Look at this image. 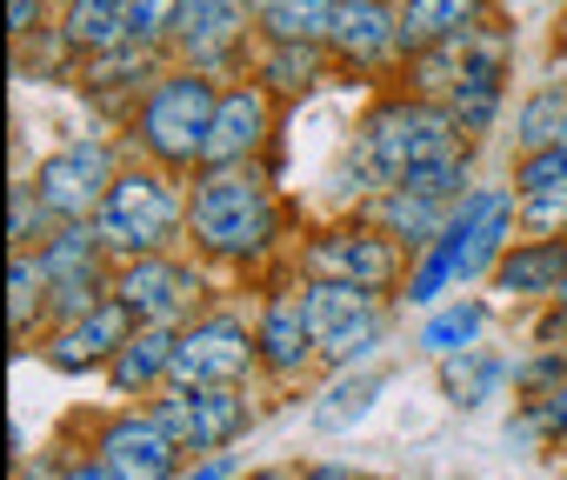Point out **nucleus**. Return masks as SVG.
Wrapping results in <instances>:
<instances>
[{"instance_id":"f3484780","label":"nucleus","mask_w":567,"mask_h":480,"mask_svg":"<svg viewBox=\"0 0 567 480\" xmlns=\"http://www.w3.org/2000/svg\"><path fill=\"white\" fill-rule=\"evenodd\" d=\"M254 347L274 374H295L308 354H315V327H308V307L301 301H267L260 327H254Z\"/></svg>"},{"instance_id":"6ab92c4d","label":"nucleus","mask_w":567,"mask_h":480,"mask_svg":"<svg viewBox=\"0 0 567 480\" xmlns=\"http://www.w3.org/2000/svg\"><path fill=\"white\" fill-rule=\"evenodd\" d=\"M501 294H554L567 281V240H527L501 261Z\"/></svg>"},{"instance_id":"f8f14e48","label":"nucleus","mask_w":567,"mask_h":480,"mask_svg":"<svg viewBox=\"0 0 567 480\" xmlns=\"http://www.w3.org/2000/svg\"><path fill=\"white\" fill-rule=\"evenodd\" d=\"M127 307L121 301H101L94 314H81L68 334H54V347H48V361L61 367V374H81V367H94V361H114L121 347H127Z\"/></svg>"},{"instance_id":"7ed1b4c3","label":"nucleus","mask_w":567,"mask_h":480,"mask_svg":"<svg viewBox=\"0 0 567 480\" xmlns=\"http://www.w3.org/2000/svg\"><path fill=\"white\" fill-rule=\"evenodd\" d=\"M447 154H454V114H441L427 101H388L368 114V160L388 180H408Z\"/></svg>"},{"instance_id":"9d476101","label":"nucleus","mask_w":567,"mask_h":480,"mask_svg":"<svg viewBox=\"0 0 567 480\" xmlns=\"http://www.w3.org/2000/svg\"><path fill=\"white\" fill-rule=\"evenodd\" d=\"M301 268L315 281H341V288H388L394 281V248L381 233H321Z\"/></svg>"},{"instance_id":"e433bc0d","label":"nucleus","mask_w":567,"mask_h":480,"mask_svg":"<svg viewBox=\"0 0 567 480\" xmlns=\"http://www.w3.org/2000/svg\"><path fill=\"white\" fill-rule=\"evenodd\" d=\"M254 480H295V473H288V467H260Z\"/></svg>"},{"instance_id":"58836bf2","label":"nucleus","mask_w":567,"mask_h":480,"mask_svg":"<svg viewBox=\"0 0 567 480\" xmlns=\"http://www.w3.org/2000/svg\"><path fill=\"white\" fill-rule=\"evenodd\" d=\"M267 8H274V0H260V14H267Z\"/></svg>"},{"instance_id":"a878e982","label":"nucleus","mask_w":567,"mask_h":480,"mask_svg":"<svg viewBox=\"0 0 567 480\" xmlns=\"http://www.w3.org/2000/svg\"><path fill=\"white\" fill-rule=\"evenodd\" d=\"M501 374H507V367H501L494 354H454V361H447V394H454L461 407H474L481 394L501 387Z\"/></svg>"},{"instance_id":"2f4dec72","label":"nucleus","mask_w":567,"mask_h":480,"mask_svg":"<svg viewBox=\"0 0 567 480\" xmlns=\"http://www.w3.org/2000/svg\"><path fill=\"white\" fill-rule=\"evenodd\" d=\"M534 420H540V427H560V434H567V387H560V394H547V400L534 407Z\"/></svg>"},{"instance_id":"4c0bfd02","label":"nucleus","mask_w":567,"mask_h":480,"mask_svg":"<svg viewBox=\"0 0 567 480\" xmlns=\"http://www.w3.org/2000/svg\"><path fill=\"white\" fill-rule=\"evenodd\" d=\"M87 8H121V14H127V0H87Z\"/></svg>"},{"instance_id":"39448f33","label":"nucleus","mask_w":567,"mask_h":480,"mask_svg":"<svg viewBox=\"0 0 567 480\" xmlns=\"http://www.w3.org/2000/svg\"><path fill=\"white\" fill-rule=\"evenodd\" d=\"M301 307H308V327H315V347L328 354V361H361L368 347H374V327H381V301H374V288H341V281H315L308 294H301Z\"/></svg>"},{"instance_id":"ddd939ff","label":"nucleus","mask_w":567,"mask_h":480,"mask_svg":"<svg viewBox=\"0 0 567 480\" xmlns=\"http://www.w3.org/2000/svg\"><path fill=\"white\" fill-rule=\"evenodd\" d=\"M260 134H267V94L260 87H240V94H227L220 101V114H214V134H207V167L214 174H234V160H247L254 147H260Z\"/></svg>"},{"instance_id":"473e14b6","label":"nucleus","mask_w":567,"mask_h":480,"mask_svg":"<svg viewBox=\"0 0 567 480\" xmlns=\"http://www.w3.org/2000/svg\"><path fill=\"white\" fill-rule=\"evenodd\" d=\"M48 480H114L101 460H81V467H61V473H48Z\"/></svg>"},{"instance_id":"c85d7f7f","label":"nucleus","mask_w":567,"mask_h":480,"mask_svg":"<svg viewBox=\"0 0 567 480\" xmlns=\"http://www.w3.org/2000/svg\"><path fill=\"white\" fill-rule=\"evenodd\" d=\"M8 281H14V334L41 314V294H48V274H41V261H28V254H14V268H8Z\"/></svg>"},{"instance_id":"5701e85b","label":"nucleus","mask_w":567,"mask_h":480,"mask_svg":"<svg viewBox=\"0 0 567 480\" xmlns=\"http://www.w3.org/2000/svg\"><path fill=\"white\" fill-rule=\"evenodd\" d=\"M514 134H520V147H527V154L560 147V140H567V87H540V94L520 107Z\"/></svg>"},{"instance_id":"dca6fc26","label":"nucleus","mask_w":567,"mask_h":480,"mask_svg":"<svg viewBox=\"0 0 567 480\" xmlns=\"http://www.w3.org/2000/svg\"><path fill=\"white\" fill-rule=\"evenodd\" d=\"M501 67H507V54H501V48H474V54H461V67H454V127L481 134V127L494 121Z\"/></svg>"},{"instance_id":"f704fd0d","label":"nucleus","mask_w":567,"mask_h":480,"mask_svg":"<svg viewBox=\"0 0 567 480\" xmlns=\"http://www.w3.org/2000/svg\"><path fill=\"white\" fill-rule=\"evenodd\" d=\"M34 28V0H14V34H28Z\"/></svg>"},{"instance_id":"423d86ee","label":"nucleus","mask_w":567,"mask_h":480,"mask_svg":"<svg viewBox=\"0 0 567 480\" xmlns=\"http://www.w3.org/2000/svg\"><path fill=\"white\" fill-rule=\"evenodd\" d=\"M254 361H260L254 334H240L234 321H200L194 334L174 341V367H167V380H181V387H234Z\"/></svg>"},{"instance_id":"f257e3e1","label":"nucleus","mask_w":567,"mask_h":480,"mask_svg":"<svg viewBox=\"0 0 567 480\" xmlns=\"http://www.w3.org/2000/svg\"><path fill=\"white\" fill-rule=\"evenodd\" d=\"M181 227V194H174V180L167 174H121L114 187H107V200H101V213H94V233H101V248H121V254H154L161 240Z\"/></svg>"},{"instance_id":"bb28decb","label":"nucleus","mask_w":567,"mask_h":480,"mask_svg":"<svg viewBox=\"0 0 567 480\" xmlns=\"http://www.w3.org/2000/svg\"><path fill=\"white\" fill-rule=\"evenodd\" d=\"M381 213H388L408 240H421V233L441 240V227H447V220H441V200H421V194H408V187H394V194L381 200Z\"/></svg>"},{"instance_id":"412c9836","label":"nucleus","mask_w":567,"mask_h":480,"mask_svg":"<svg viewBox=\"0 0 567 480\" xmlns=\"http://www.w3.org/2000/svg\"><path fill=\"white\" fill-rule=\"evenodd\" d=\"M174 367V334L167 327H141V334H127V347L107 361V374H114V387H147V380H161Z\"/></svg>"},{"instance_id":"aec40b11","label":"nucleus","mask_w":567,"mask_h":480,"mask_svg":"<svg viewBox=\"0 0 567 480\" xmlns=\"http://www.w3.org/2000/svg\"><path fill=\"white\" fill-rule=\"evenodd\" d=\"M334 21H341V0H274L267 8V34L280 48H321L334 41Z\"/></svg>"},{"instance_id":"0eeeda50","label":"nucleus","mask_w":567,"mask_h":480,"mask_svg":"<svg viewBox=\"0 0 567 480\" xmlns=\"http://www.w3.org/2000/svg\"><path fill=\"white\" fill-rule=\"evenodd\" d=\"M154 420L174 447H227L234 434H247V400L240 387H181L154 407Z\"/></svg>"},{"instance_id":"20e7f679","label":"nucleus","mask_w":567,"mask_h":480,"mask_svg":"<svg viewBox=\"0 0 567 480\" xmlns=\"http://www.w3.org/2000/svg\"><path fill=\"white\" fill-rule=\"evenodd\" d=\"M274 233V207L247 174H207L194 187V240L207 254H254Z\"/></svg>"},{"instance_id":"a211bd4d","label":"nucleus","mask_w":567,"mask_h":480,"mask_svg":"<svg viewBox=\"0 0 567 480\" xmlns=\"http://www.w3.org/2000/svg\"><path fill=\"white\" fill-rule=\"evenodd\" d=\"M334 48L348 61H381V54L401 48V28H394V14L381 8V0H348L341 21H334Z\"/></svg>"},{"instance_id":"2eb2a0df","label":"nucleus","mask_w":567,"mask_h":480,"mask_svg":"<svg viewBox=\"0 0 567 480\" xmlns=\"http://www.w3.org/2000/svg\"><path fill=\"white\" fill-rule=\"evenodd\" d=\"M240 28H247V0H187L181 21H174V41L194 61H214L240 41Z\"/></svg>"},{"instance_id":"1a4fd4ad","label":"nucleus","mask_w":567,"mask_h":480,"mask_svg":"<svg viewBox=\"0 0 567 480\" xmlns=\"http://www.w3.org/2000/svg\"><path fill=\"white\" fill-rule=\"evenodd\" d=\"M187 294H200V281H194L187 268H167L161 254L127 261L121 281H114V301H121L134 321H147V327H167V321L187 307Z\"/></svg>"},{"instance_id":"4be33fe9","label":"nucleus","mask_w":567,"mask_h":480,"mask_svg":"<svg viewBox=\"0 0 567 480\" xmlns=\"http://www.w3.org/2000/svg\"><path fill=\"white\" fill-rule=\"evenodd\" d=\"M94 248H101V233H81V227H68L61 240H48V254H41L48 288H54V294H61V288H87V281H94Z\"/></svg>"},{"instance_id":"c9c22d12","label":"nucleus","mask_w":567,"mask_h":480,"mask_svg":"<svg viewBox=\"0 0 567 480\" xmlns=\"http://www.w3.org/2000/svg\"><path fill=\"white\" fill-rule=\"evenodd\" d=\"M301 480H354V473H348V467H308Z\"/></svg>"},{"instance_id":"b1692460","label":"nucleus","mask_w":567,"mask_h":480,"mask_svg":"<svg viewBox=\"0 0 567 480\" xmlns=\"http://www.w3.org/2000/svg\"><path fill=\"white\" fill-rule=\"evenodd\" d=\"M481 307L474 301H461V307H447V314H434L427 327H421V347L434 354V361H454V354H474V334H481Z\"/></svg>"},{"instance_id":"f03ea898","label":"nucleus","mask_w":567,"mask_h":480,"mask_svg":"<svg viewBox=\"0 0 567 480\" xmlns=\"http://www.w3.org/2000/svg\"><path fill=\"white\" fill-rule=\"evenodd\" d=\"M214 114H220L214 87H207L200 74H174V81H161V87L147 94V107H141V147H147L154 160H167V167H187V160L207 154Z\"/></svg>"},{"instance_id":"393cba45","label":"nucleus","mask_w":567,"mask_h":480,"mask_svg":"<svg viewBox=\"0 0 567 480\" xmlns=\"http://www.w3.org/2000/svg\"><path fill=\"white\" fill-rule=\"evenodd\" d=\"M374 394H381V374H361V380H341L321 407H315V427L321 434H334V427H348V420H361L368 407H374Z\"/></svg>"},{"instance_id":"c756f323","label":"nucleus","mask_w":567,"mask_h":480,"mask_svg":"<svg viewBox=\"0 0 567 480\" xmlns=\"http://www.w3.org/2000/svg\"><path fill=\"white\" fill-rule=\"evenodd\" d=\"M187 0H127V41H154V34H174Z\"/></svg>"},{"instance_id":"72a5a7b5","label":"nucleus","mask_w":567,"mask_h":480,"mask_svg":"<svg viewBox=\"0 0 567 480\" xmlns=\"http://www.w3.org/2000/svg\"><path fill=\"white\" fill-rule=\"evenodd\" d=\"M227 473H234V460H227V453H214L207 467H194V473H181V480H227Z\"/></svg>"},{"instance_id":"4468645a","label":"nucleus","mask_w":567,"mask_h":480,"mask_svg":"<svg viewBox=\"0 0 567 480\" xmlns=\"http://www.w3.org/2000/svg\"><path fill=\"white\" fill-rule=\"evenodd\" d=\"M474 14H481V0H401L394 28H401V48L408 54H434L447 41H467Z\"/></svg>"},{"instance_id":"9b49d317","label":"nucleus","mask_w":567,"mask_h":480,"mask_svg":"<svg viewBox=\"0 0 567 480\" xmlns=\"http://www.w3.org/2000/svg\"><path fill=\"white\" fill-rule=\"evenodd\" d=\"M174 440L161 434V420L147 414H127V420H114L107 434H101V467L114 473V480H174Z\"/></svg>"},{"instance_id":"cd10ccee","label":"nucleus","mask_w":567,"mask_h":480,"mask_svg":"<svg viewBox=\"0 0 567 480\" xmlns=\"http://www.w3.org/2000/svg\"><path fill=\"white\" fill-rule=\"evenodd\" d=\"M514 187H520V194H554V187H567V140H560V147L527 154V160H520V174H514Z\"/></svg>"},{"instance_id":"6e6552de","label":"nucleus","mask_w":567,"mask_h":480,"mask_svg":"<svg viewBox=\"0 0 567 480\" xmlns=\"http://www.w3.org/2000/svg\"><path fill=\"white\" fill-rule=\"evenodd\" d=\"M107 187H114V180H107V154H101V140H74V147L48 154L41 174H34V200H41L48 213H61V220H81L87 207L101 213Z\"/></svg>"},{"instance_id":"7c9ffc66","label":"nucleus","mask_w":567,"mask_h":480,"mask_svg":"<svg viewBox=\"0 0 567 480\" xmlns=\"http://www.w3.org/2000/svg\"><path fill=\"white\" fill-rule=\"evenodd\" d=\"M560 220H567V187H554V194H520V227L554 233Z\"/></svg>"}]
</instances>
